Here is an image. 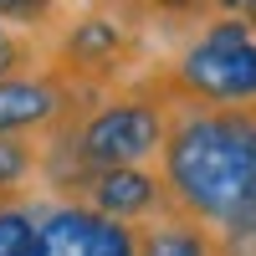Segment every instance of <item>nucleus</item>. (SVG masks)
<instances>
[{"label":"nucleus","mask_w":256,"mask_h":256,"mask_svg":"<svg viewBox=\"0 0 256 256\" xmlns=\"http://www.w3.org/2000/svg\"><path fill=\"white\" fill-rule=\"evenodd\" d=\"M159 180L174 210L216 230L256 220V108H210L174 98Z\"/></svg>","instance_id":"nucleus-1"},{"label":"nucleus","mask_w":256,"mask_h":256,"mask_svg":"<svg viewBox=\"0 0 256 256\" xmlns=\"http://www.w3.org/2000/svg\"><path fill=\"white\" fill-rule=\"evenodd\" d=\"M174 98L164 92L159 77L138 82L128 92L98 98L88 113H77L67 128H56V164L52 180L56 190H77L98 169H128V164H148L164 148V128Z\"/></svg>","instance_id":"nucleus-2"},{"label":"nucleus","mask_w":256,"mask_h":256,"mask_svg":"<svg viewBox=\"0 0 256 256\" xmlns=\"http://www.w3.org/2000/svg\"><path fill=\"white\" fill-rule=\"evenodd\" d=\"M169 98L210 108H256V31L246 20L216 16L190 36V46L154 72Z\"/></svg>","instance_id":"nucleus-3"},{"label":"nucleus","mask_w":256,"mask_h":256,"mask_svg":"<svg viewBox=\"0 0 256 256\" xmlns=\"http://www.w3.org/2000/svg\"><path fill=\"white\" fill-rule=\"evenodd\" d=\"M88 102V88H77L72 77L62 72H20L0 82V134H20V138H36V134H56L67 128Z\"/></svg>","instance_id":"nucleus-4"},{"label":"nucleus","mask_w":256,"mask_h":256,"mask_svg":"<svg viewBox=\"0 0 256 256\" xmlns=\"http://www.w3.org/2000/svg\"><path fill=\"white\" fill-rule=\"evenodd\" d=\"M36 256H138V251L134 226H118L88 210L82 200H67L36 216Z\"/></svg>","instance_id":"nucleus-5"},{"label":"nucleus","mask_w":256,"mask_h":256,"mask_svg":"<svg viewBox=\"0 0 256 256\" xmlns=\"http://www.w3.org/2000/svg\"><path fill=\"white\" fill-rule=\"evenodd\" d=\"M77 200L98 210V216H108L118 226H144L164 216V210H174V200H169V190L159 180V169L148 164H128V169H98V174H88L77 184Z\"/></svg>","instance_id":"nucleus-6"},{"label":"nucleus","mask_w":256,"mask_h":256,"mask_svg":"<svg viewBox=\"0 0 256 256\" xmlns=\"http://www.w3.org/2000/svg\"><path fill=\"white\" fill-rule=\"evenodd\" d=\"M128 56H134L128 26L113 20V16H102V10H92V16H82V20L67 26V36H62V46H56V72L72 77L77 88H98Z\"/></svg>","instance_id":"nucleus-7"},{"label":"nucleus","mask_w":256,"mask_h":256,"mask_svg":"<svg viewBox=\"0 0 256 256\" xmlns=\"http://www.w3.org/2000/svg\"><path fill=\"white\" fill-rule=\"evenodd\" d=\"M134 251L138 256H220V230L184 216V210H164V216L134 226Z\"/></svg>","instance_id":"nucleus-8"},{"label":"nucleus","mask_w":256,"mask_h":256,"mask_svg":"<svg viewBox=\"0 0 256 256\" xmlns=\"http://www.w3.org/2000/svg\"><path fill=\"white\" fill-rule=\"evenodd\" d=\"M41 169V144L20 138V134H0V205L10 195H20Z\"/></svg>","instance_id":"nucleus-9"},{"label":"nucleus","mask_w":256,"mask_h":256,"mask_svg":"<svg viewBox=\"0 0 256 256\" xmlns=\"http://www.w3.org/2000/svg\"><path fill=\"white\" fill-rule=\"evenodd\" d=\"M0 256H36V216L26 205H0Z\"/></svg>","instance_id":"nucleus-10"},{"label":"nucleus","mask_w":256,"mask_h":256,"mask_svg":"<svg viewBox=\"0 0 256 256\" xmlns=\"http://www.w3.org/2000/svg\"><path fill=\"white\" fill-rule=\"evenodd\" d=\"M20 72H31V41L20 36L16 26L0 20V82H6V77H20Z\"/></svg>","instance_id":"nucleus-11"},{"label":"nucleus","mask_w":256,"mask_h":256,"mask_svg":"<svg viewBox=\"0 0 256 256\" xmlns=\"http://www.w3.org/2000/svg\"><path fill=\"white\" fill-rule=\"evenodd\" d=\"M52 16H56V0H0L6 26H46Z\"/></svg>","instance_id":"nucleus-12"},{"label":"nucleus","mask_w":256,"mask_h":256,"mask_svg":"<svg viewBox=\"0 0 256 256\" xmlns=\"http://www.w3.org/2000/svg\"><path fill=\"white\" fill-rule=\"evenodd\" d=\"M220 256H256V220L226 226L220 230Z\"/></svg>","instance_id":"nucleus-13"},{"label":"nucleus","mask_w":256,"mask_h":256,"mask_svg":"<svg viewBox=\"0 0 256 256\" xmlns=\"http://www.w3.org/2000/svg\"><path fill=\"white\" fill-rule=\"evenodd\" d=\"M210 10L230 16V20H246V26L256 31V0H210Z\"/></svg>","instance_id":"nucleus-14"}]
</instances>
